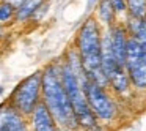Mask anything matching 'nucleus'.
<instances>
[{"mask_svg":"<svg viewBox=\"0 0 146 131\" xmlns=\"http://www.w3.org/2000/svg\"><path fill=\"white\" fill-rule=\"evenodd\" d=\"M60 65L61 60H54L41 71V101L54 115L58 128L74 131L79 128V123L66 90L61 84Z\"/></svg>","mask_w":146,"mask_h":131,"instance_id":"obj_1","label":"nucleus"},{"mask_svg":"<svg viewBox=\"0 0 146 131\" xmlns=\"http://www.w3.org/2000/svg\"><path fill=\"white\" fill-rule=\"evenodd\" d=\"M101 40H102L101 24L98 22L96 16H88L80 26L79 32H77L74 48L77 49V52L80 55L86 79L107 89L108 81L101 67Z\"/></svg>","mask_w":146,"mask_h":131,"instance_id":"obj_2","label":"nucleus"},{"mask_svg":"<svg viewBox=\"0 0 146 131\" xmlns=\"http://www.w3.org/2000/svg\"><path fill=\"white\" fill-rule=\"evenodd\" d=\"M60 77H61V84H63L64 90H66L68 98H69V103L74 109L79 128L85 130V128L98 123V118L94 117V114L88 107L82 81L77 77V74L63 60H61V65H60Z\"/></svg>","mask_w":146,"mask_h":131,"instance_id":"obj_3","label":"nucleus"},{"mask_svg":"<svg viewBox=\"0 0 146 131\" xmlns=\"http://www.w3.org/2000/svg\"><path fill=\"white\" fill-rule=\"evenodd\" d=\"M41 101V71H35L22 79L13 89L8 103L22 115L29 117L36 104Z\"/></svg>","mask_w":146,"mask_h":131,"instance_id":"obj_4","label":"nucleus"},{"mask_svg":"<svg viewBox=\"0 0 146 131\" xmlns=\"http://www.w3.org/2000/svg\"><path fill=\"white\" fill-rule=\"evenodd\" d=\"M101 67H102V71H104L107 81H108V85L118 95H124V93L129 92L130 90L129 76L126 73V68L121 67L115 60L113 54H111L108 30L102 33V40H101Z\"/></svg>","mask_w":146,"mask_h":131,"instance_id":"obj_5","label":"nucleus"},{"mask_svg":"<svg viewBox=\"0 0 146 131\" xmlns=\"http://www.w3.org/2000/svg\"><path fill=\"white\" fill-rule=\"evenodd\" d=\"M83 92H85V98L88 103L90 111L94 114V117L98 120L102 122H111L116 117V104H115L113 98L108 95L105 87L98 85L96 82L90 79H85L82 82Z\"/></svg>","mask_w":146,"mask_h":131,"instance_id":"obj_6","label":"nucleus"},{"mask_svg":"<svg viewBox=\"0 0 146 131\" xmlns=\"http://www.w3.org/2000/svg\"><path fill=\"white\" fill-rule=\"evenodd\" d=\"M124 68L129 76L130 85L140 90H146V51L130 35L127 38Z\"/></svg>","mask_w":146,"mask_h":131,"instance_id":"obj_7","label":"nucleus"},{"mask_svg":"<svg viewBox=\"0 0 146 131\" xmlns=\"http://www.w3.org/2000/svg\"><path fill=\"white\" fill-rule=\"evenodd\" d=\"M0 131H30L29 118L5 101L0 104Z\"/></svg>","mask_w":146,"mask_h":131,"instance_id":"obj_8","label":"nucleus"},{"mask_svg":"<svg viewBox=\"0 0 146 131\" xmlns=\"http://www.w3.org/2000/svg\"><path fill=\"white\" fill-rule=\"evenodd\" d=\"M29 126L30 131H58L57 122H55L54 115L50 114L46 104L42 101H39L36 104V107L32 111V114L29 115Z\"/></svg>","mask_w":146,"mask_h":131,"instance_id":"obj_9","label":"nucleus"},{"mask_svg":"<svg viewBox=\"0 0 146 131\" xmlns=\"http://www.w3.org/2000/svg\"><path fill=\"white\" fill-rule=\"evenodd\" d=\"M107 30H108V36H110L111 54H113L115 60L121 67H124V63H126V48H127L129 33H127L126 27L121 26V24H113Z\"/></svg>","mask_w":146,"mask_h":131,"instance_id":"obj_10","label":"nucleus"},{"mask_svg":"<svg viewBox=\"0 0 146 131\" xmlns=\"http://www.w3.org/2000/svg\"><path fill=\"white\" fill-rule=\"evenodd\" d=\"M123 26L126 27L127 33L130 36H133L146 51V17H133L127 14L126 22Z\"/></svg>","mask_w":146,"mask_h":131,"instance_id":"obj_11","label":"nucleus"},{"mask_svg":"<svg viewBox=\"0 0 146 131\" xmlns=\"http://www.w3.org/2000/svg\"><path fill=\"white\" fill-rule=\"evenodd\" d=\"M46 0H22V3L16 8V24H25L30 22L33 17V14L36 13L39 7L44 3Z\"/></svg>","mask_w":146,"mask_h":131,"instance_id":"obj_12","label":"nucleus"},{"mask_svg":"<svg viewBox=\"0 0 146 131\" xmlns=\"http://www.w3.org/2000/svg\"><path fill=\"white\" fill-rule=\"evenodd\" d=\"M96 16H98V22L105 26L108 29L110 26H113L115 19H116V14H115L113 8L110 5V0H98L96 3Z\"/></svg>","mask_w":146,"mask_h":131,"instance_id":"obj_13","label":"nucleus"},{"mask_svg":"<svg viewBox=\"0 0 146 131\" xmlns=\"http://www.w3.org/2000/svg\"><path fill=\"white\" fill-rule=\"evenodd\" d=\"M14 19H16V7H13L7 0H0V24L8 27L14 24Z\"/></svg>","mask_w":146,"mask_h":131,"instance_id":"obj_14","label":"nucleus"},{"mask_svg":"<svg viewBox=\"0 0 146 131\" xmlns=\"http://www.w3.org/2000/svg\"><path fill=\"white\" fill-rule=\"evenodd\" d=\"M127 14L133 17H146V0H126Z\"/></svg>","mask_w":146,"mask_h":131,"instance_id":"obj_15","label":"nucleus"},{"mask_svg":"<svg viewBox=\"0 0 146 131\" xmlns=\"http://www.w3.org/2000/svg\"><path fill=\"white\" fill-rule=\"evenodd\" d=\"M110 5L113 8L115 14H127L126 0H110Z\"/></svg>","mask_w":146,"mask_h":131,"instance_id":"obj_16","label":"nucleus"},{"mask_svg":"<svg viewBox=\"0 0 146 131\" xmlns=\"http://www.w3.org/2000/svg\"><path fill=\"white\" fill-rule=\"evenodd\" d=\"M47 11H49V0H46L44 3L41 5V7L36 10V13L33 14V17H32V22H39V21L42 19V17L47 14Z\"/></svg>","mask_w":146,"mask_h":131,"instance_id":"obj_17","label":"nucleus"},{"mask_svg":"<svg viewBox=\"0 0 146 131\" xmlns=\"http://www.w3.org/2000/svg\"><path fill=\"white\" fill-rule=\"evenodd\" d=\"M85 131H105L104 128L101 126V125H98V123H94V125H91V126H88V128H85Z\"/></svg>","mask_w":146,"mask_h":131,"instance_id":"obj_18","label":"nucleus"},{"mask_svg":"<svg viewBox=\"0 0 146 131\" xmlns=\"http://www.w3.org/2000/svg\"><path fill=\"white\" fill-rule=\"evenodd\" d=\"M96 3H98V0H86V11H91L96 7Z\"/></svg>","mask_w":146,"mask_h":131,"instance_id":"obj_19","label":"nucleus"},{"mask_svg":"<svg viewBox=\"0 0 146 131\" xmlns=\"http://www.w3.org/2000/svg\"><path fill=\"white\" fill-rule=\"evenodd\" d=\"M7 2H10V3L13 5V7H16V8L19 7L21 3H22V0H7Z\"/></svg>","mask_w":146,"mask_h":131,"instance_id":"obj_20","label":"nucleus"},{"mask_svg":"<svg viewBox=\"0 0 146 131\" xmlns=\"http://www.w3.org/2000/svg\"><path fill=\"white\" fill-rule=\"evenodd\" d=\"M3 36H5V27L2 26V24H0V41L3 40Z\"/></svg>","mask_w":146,"mask_h":131,"instance_id":"obj_21","label":"nucleus"},{"mask_svg":"<svg viewBox=\"0 0 146 131\" xmlns=\"http://www.w3.org/2000/svg\"><path fill=\"white\" fill-rule=\"evenodd\" d=\"M58 131H72V130H61V128H60V130H58Z\"/></svg>","mask_w":146,"mask_h":131,"instance_id":"obj_22","label":"nucleus"}]
</instances>
